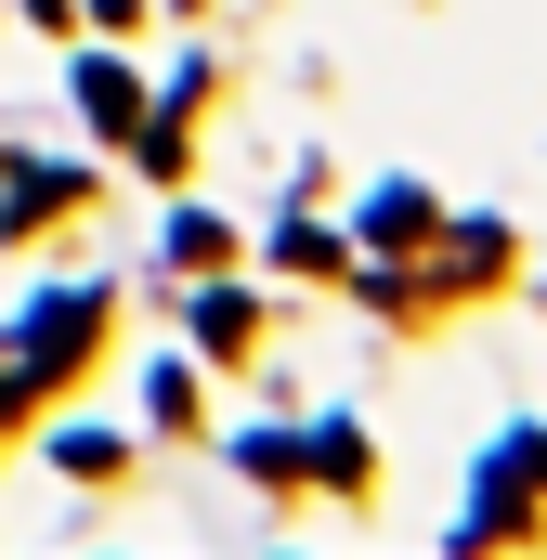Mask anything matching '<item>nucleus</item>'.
Returning <instances> with one entry per match:
<instances>
[{"label":"nucleus","instance_id":"1","mask_svg":"<svg viewBox=\"0 0 547 560\" xmlns=\"http://www.w3.org/2000/svg\"><path fill=\"white\" fill-rule=\"evenodd\" d=\"M53 456H66L79 482H118V443H105V430H53Z\"/></svg>","mask_w":547,"mask_h":560}]
</instances>
